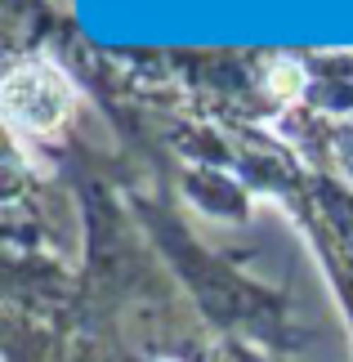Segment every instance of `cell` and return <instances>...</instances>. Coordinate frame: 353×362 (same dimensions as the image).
I'll list each match as a JSON object with an SVG mask.
<instances>
[{"instance_id": "obj_1", "label": "cell", "mask_w": 353, "mask_h": 362, "mask_svg": "<svg viewBox=\"0 0 353 362\" xmlns=\"http://www.w3.org/2000/svg\"><path fill=\"white\" fill-rule=\"evenodd\" d=\"M67 107H72V90H67L63 72L50 67V63L18 67V72L9 76V86H5V112H9V121L18 125V130L45 134L67 117Z\"/></svg>"}]
</instances>
